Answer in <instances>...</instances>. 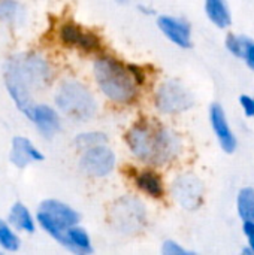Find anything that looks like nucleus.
Instances as JSON below:
<instances>
[{
  "label": "nucleus",
  "mask_w": 254,
  "mask_h": 255,
  "mask_svg": "<svg viewBox=\"0 0 254 255\" xmlns=\"http://www.w3.org/2000/svg\"><path fill=\"white\" fill-rule=\"evenodd\" d=\"M240 103L246 112L247 117H253L254 118V99L250 96H241L240 97Z\"/></svg>",
  "instance_id": "obj_24"
},
{
  "label": "nucleus",
  "mask_w": 254,
  "mask_h": 255,
  "mask_svg": "<svg viewBox=\"0 0 254 255\" xmlns=\"http://www.w3.org/2000/svg\"><path fill=\"white\" fill-rule=\"evenodd\" d=\"M244 233L247 236L249 245L250 248L254 251V223L253 221H246L244 223Z\"/></svg>",
  "instance_id": "obj_26"
},
{
  "label": "nucleus",
  "mask_w": 254,
  "mask_h": 255,
  "mask_svg": "<svg viewBox=\"0 0 254 255\" xmlns=\"http://www.w3.org/2000/svg\"><path fill=\"white\" fill-rule=\"evenodd\" d=\"M48 78V66L37 57H18L9 63L6 72V87L21 109L28 118L33 111L30 88L40 85Z\"/></svg>",
  "instance_id": "obj_2"
},
{
  "label": "nucleus",
  "mask_w": 254,
  "mask_h": 255,
  "mask_svg": "<svg viewBox=\"0 0 254 255\" xmlns=\"http://www.w3.org/2000/svg\"><path fill=\"white\" fill-rule=\"evenodd\" d=\"M211 126H213V130L222 145V148L226 151V152H234L235 148H237V139L228 124V120H226V115H225V111L220 105L214 103L211 106Z\"/></svg>",
  "instance_id": "obj_9"
},
{
  "label": "nucleus",
  "mask_w": 254,
  "mask_h": 255,
  "mask_svg": "<svg viewBox=\"0 0 254 255\" xmlns=\"http://www.w3.org/2000/svg\"><path fill=\"white\" fill-rule=\"evenodd\" d=\"M135 182L138 188L154 199H162L165 194V185L162 178L153 170H142L135 175Z\"/></svg>",
  "instance_id": "obj_13"
},
{
  "label": "nucleus",
  "mask_w": 254,
  "mask_h": 255,
  "mask_svg": "<svg viewBox=\"0 0 254 255\" xmlns=\"http://www.w3.org/2000/svg\"><path fill=\"white\" fill-rule=\"evenodd\" d=\"M37 221L39 224L42 226V229L49 235L52 236L58 244H61L64 248L70 250V241L67 238V229L63 227L60 223H57L49 214L43 212V211H39L37 212Z\"/></svg>",
  "instance_id": "obj_14"
},
{
  "label": "nucleus",
  "mask_w": 254,
  "mask_h": 255,
  "mask_svg": "<svg viewBox=\"0 0 254 255\" xmlns=\"http://www.w3.org/2000/svg\"><path fill=\"white\" fill-rule=\"evenodd\" d=\"M57 106L73 118H88L96 111V103L90 91L78 82H64L57 96Z\"/></svg>",
  "instance_id": "obj_4"
},
{
  "label": "nucleus",
  "mask_w": 254,
  "mask_h": 255,
  "mask_svg": "<svg viewBox=\"0 0 254 255\" xmlns=\"http://www.w3.org/2000/svg\"><path fill=\"white\" fill-rule=\"evenodd\" d=\"M30 120L37 126L39 131L46 137L54 136L60 130V120L57 112L46 105H34Z\"/></svg>",
  "instance_id": "obj_10"
},
{
  "label": "nucleus",
  "mask_w": 254,
  "mask_h": 255,
  "mask_svg": "<svg viewBox=\"0 0 254 255\" xmlns=\"http://www.w3.org/2000/svg\"><path fill=\"white\" fill-rule=\"evenodd\" d=\"M175 196L180 200V203H183L189 209H195L198 206L195 199H201V187L192 181L190 190H187L186 179H180L175 185Z\"/></svg>",
  "instance_id": "obj_17"
},
{
  "label": "nucleus",
  "mask_w": 254,
  "mask_h": 255,
  "mask_svg": "<svg viewBox=\"0 0 254 255\" xmlns=\"http://www.w3.org/2000/svg\"><path fill=\"white\" fill-rule=\"evenodd\" d=\"M193 105L190 93L177 81H168L160 85L156 94V106L163 114H178Z\"/></svg>",
  "instance_id": "obj_5"
},
{
  "label": "nucleus",
  "mask_w": 254,
  "mask_h": 255,
  "mask_svg": "<svg viewBox=\"0 0 254 255\" xmlns=\"http://www.w3.org/2000/svg\"><path fill=\"white\" fill-rule=\"evenodd\" d=\"M162 253L165 255H190L192 253L184 250L183 247H180L177 242L174 241H166L163 244V248H162Z\"/></svg>",
  "instance_id": "obj_23"
},
{
  "label": "nucleus",
  "mask_w": 254,
  "mask_h": 255,
  "mask_svg": "<svg viewBox=\"0 0 254 255\" xmlns=\"http://www.w3.org/2000/svg\"><path fill=\"white\" fill-rule=\"evenodd\" d=\"M238 214L241 220L254 223V190L243 188L238 194Z\"/></svg>",
  "instance_id": "obj_19"
},
{
  "label": "nucleus",
  "mask_w": 254,
  "mask_h": 255,
  "mask_svg": "<svg viewBox=\"0 0 254 255\" xmlns=\"http://www.w3.org/2000/svg\"><path fill=\"white\" fill-rule=\"evenodd\" d=\"M0 247L6 251H16L19 248L18 236L9 229V226L3 220H0Z\"/></svg>",
  "instance_id": "obj_20"
},
{
  "label": "nucleus",
  "mask_w": 254,
  "mask_h": 255,
  "mask_svg": "<svg viewBox=\"0 0 254 255\" xmlns=\"http://www.w3.org/2000/svg\"><path fill=\"white\" fill-rule=\"evenodd\" d=\"M205 9L210 19L220 28H225L231 24V12L225 0H205Z\"/></svg>",
  "instance_id": "obj_16"
},
{
  "label": "nucleus",
  "mask_w": 254,
  "mask_h": 255,
  "mask_svg": "<svg viewBox=\"0 0 254 255\" xmlns=\"http://www.w3.org/2000/svg\"><path fill=\"white\" fill-rule=\"evenodd\" d=\"M157 24L163 34L172 40L175 45L181 48H189L192 45V37H190V25L178 18L163 15L157 19Z\"/></svg>",
  "instance_id": "obj_8"
},
{
  "label": "nucleus",
  "mask_w": 254,
  "mask_h": 255,
  "mask_svg": "<svg viewBox=\"0 0 254 255\" xmlns=\"http://www.w3.org/2000/svg\"><path fill=\"white\" fill-rule=\"evenodd\" d=\"M9 223L16 229L22 230L25 233H33L34 232V223L33 218L28 212V209L22 203H15L9 212Z\"/></svg>",
  "instance_id": "obj_15"
},
{
  "label": "nucleus",
  "mask_w": 254,
  "mask_h": 255,
  "mask_svg": "<svg viewBox=\"0 0 254 255\" xmlns=\"http://www.w3.org/2000/svg\"><path fill=\"white\" fill-rule=\"evenodd\" d=\"M39 211H43V212L49 214L57 223H60L66 229L73 227L79 221V215L72 208H69L67 205L61 203L58 200H45V202H42Z\"/></svg>",
  "instance_id": "obj_12"
},
{
  "label": "nucleus",
  "mask_w": 254,
  "mask_h": 255,
  "mask_svg": "<svg viewBox=\"0 0 254 255\" xmlns=\"http://www.w3.org/2000/svg\"><path fill=\"white\" fill-rule=\"evenodd\" d=\"M226 46L237 57H243L244 55V48H246V37H240V36H235V34H229L228 39H226Z\"/></svg>",
  "instance_id": "obj_22"
},
{
  "label": "nucleus",
  "mask_w": 254,
  "mask_h": 255,
  "mask_svg": "<svg viewBox=\"0 0 254 255\" xmlns=\"http://www.w3.org/2000/svg\"><path fill=\"white\" fill-rule=\"evenodd\" d=\"M67 238L70 241V251L76 254H90L93 251L91 242L85 230L78 227H69L67 229Z\"/></svg>",
  "instance_id": "obj_18"
},
{
  "label": "nucleus",
  "mask_w": 254,
  "mask_h": 255,
  "mask_svg": "<svg viewBox=\"0 0 254 255\" xmlns=\"http://www.w3.org/2000/svg\"><path fill=\"white\" fill-rule=\"evenodd\" d=\"M60 39L64 45L85 52H94L100 49V39L94 33L75 22H66L60 28Z\"/></svg>",
  "instance_id": "obj_7"
},
{
  "label": "nucleus",
  "mask_w": 254,
  "mask_h": 255,
  "mask_svg": "<svg viewBox=\"0 0 254 255\" xmlns=\"http://www.w3.org/2000/svg\"><path fill=\"white\" fill-rule=\"evenodd\" d=\"M96 82L102 93L115 103H130L138 96V81L130 67H124L112 57H102L94 63Z\"/></svg>",
  "instance_id": "obj_3"
},
{
  "label": "nucleus",
  "mask_w": 254,
  "mask_h": 255,
  "mask_svg": "<svg viewBox=\"0 0 254 255\" xmlns=\"http://www.w3.org/2000/svg\"><path fill=\"white\" fill-rule=\"evenodd\" d=\"M127 143L139 160L156 164L171 161L180 148L175 134L148 123L135 124L127 133Z\"/></svg>",
  "instance_id": "obj_1"
},
{
  "label": "nucleus",
  "mask_w": 254,
  "mask_h": 255,
  "mask_svg": "<svg viewBox=\"0 0 254 255\" xmlns=\"http://www.w3.org/2000/svg\"><path fill=\"white\" fill-rule=\"evenodd\" d=\"M105 142H106V136L103 133H85V134H79L75 139V143L84 149H88V148H93L97 145H103Z\"/></svg>",
  "instance_id": "obj_21"
},
{
  "label": "nucleus",
  "mask_w": 254,
  "mask_h": 255,
  "mask_svg": "<svg viewBox=\"0 0 254 255\" xmlns=\"http://www.w3.org/2000/svg\"><path fill=\"white\" fill-rule=\"evenodd\" d=\"M9 158L16 167L22 169L31 161H42L43 155L34 148V145L28 139L18 136L12 140V151Z\"/></svg>",
  "instance_id": "obj_11"
},
{
  "label": "nucleus",
  "mask_w": 254,
  "mask_h": 255,
  "mask_svg": "<svg viewBox=\"0 0 254 255\" xmlns=\"http://www.w3.org/2000/svg\"><path fill=\"white\" fill-rule=\"evenodd\" d=\"M114 166H115V155L109 148L103 145H97L85 149L81 158L82 170L91 176H106L108 173L112 172Z\"/></svg>",
  "instance_id": "obj_6"
},
{
  "label": "nucleus",
  "mask_w": 254,
  "mask_h": 255,
  "mask_svg": "<svg viewBox=\"0 0 254 255\" xmlns=\"http://www.w3.org/2000/svg\"><path fill=\"white\" fill-rule=\"evenodd\" d=\"M246 61L249 63V66L254 69V42L246 39V48H244V55Z\"/></svg>",
  "instance_id": "obj_25"
}]
</instances>
